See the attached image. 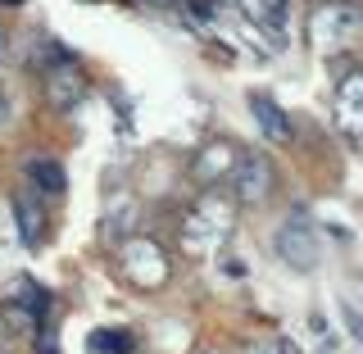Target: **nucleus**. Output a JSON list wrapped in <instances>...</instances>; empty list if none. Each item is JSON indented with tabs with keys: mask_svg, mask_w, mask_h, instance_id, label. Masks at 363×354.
<instances>
[{
	"mask_svg": "<svg viewBox=\"0 0 363 354\" xmlns=\"http://www.w3.org/2000/svg\"><path fill=\"white\" fill-rule=\"evenodd\" d=\"M82 91H86V82H82V73H55L50 77V100L60 109H68V105H77V100H82Z\"/></svg>",
	"mask_w": 363,
	"mask_h": 354,
	"instance_id": "1a4fd4ad",
	"label": "nucleus"
},
{
	"mask_svg": "<svg viewBox=\"0 0 363 354\" xmlns=\"http://www.w3.org/2000/svg\"><path fill=\"white\" fill-rule=\"evenodd\" d=\"M241 354H286V345L277 336H259V341H245Z\"/></svg>",
	"mask_w": 363,
	"mask_h": 354,
	"instance_id": "f8f14e48",
	"label": "nucleus"
},
{
	"mask_svg": "<svg viewBox=\"0 0 363 354\" xmlns=\"http://www.w3.org/2000/svg\"><path fill=\"white\" fill-rule=\"evenodd\" d=\"M250 109L259 114V128H264L272 141H286L291 136V123H286V114H281L277 105H272L268 96H250Z\"/></svg>",
	"mask_w": 363,
	"mask_h": 354,
	"instance_id": "423d86ee",
	"label": "nucleus"
},
{
	"mask_svg": "<svg viewBox=\"0 0 363 354\" xmlns=\"http://www.w3.org/2000/svg\"><path fill=\"white\" fill-rule=\"evenodd\" d=\"M28 182L41 191V196H60V191L68 187L64 168H60V164H50V159H32V164H28Z\"/></svg>",
	"mask_w": 363,
	"mask_h": 354,
	"instance_id": "0eeeda50",
	"label": "nucleus"
},
{
	"mask_svg": "<svg viewBox=\"0 0 363 354\" xmlns=\"http://www.w3.org/2000/svg\"><path fill=\"white\" fill-rule=\"evenodd\" d=\"M227 159H236V155L227 150V145H213V150H209V168H196V173H200L204 182H218V173L227 168Z\"/></svg>",
	"mask_w": 363,
	"mask_h": 354,
	"instance_id": "9d476101",
	"label": "nucleus"
},
{
	"mask_svg": "<svg viewBox=\"0 0 363 354\" xmlns=\"http://www.w3.org/2000/svg\"><path fill=\"white\" fill-rule=\"evenodd\" d=\"M118 336L123 332H96V336H91V350H96V354H123L132 341H118Z\"/></svg>",
	"mask_w": 363,
	"mask_h": 354,
	"instance_id": "9b49d317",
	"label": "nucleus"
},
{
	"mask_svg": "<svg viewBox=\"0 0 363 354\" xmlns=\"http://www.w3.org/2000/svg\"><path fill=\"white\" fill-rule=\"evenodd\" d=\"M128 255H136L141 264H164L159 245H150V241H132V250H128ZM164 277H168V268H155V272H132V282H136V287H159Z\"/></svg>",
	"mask_w": 363,
	"mask_h": 354,
	"instance_id": "6e6552de",
	"label": "nucleus"
},
{
	"mask_svg": "<svg viewBox=\"0 0 363 354\" xmlns=\"http://www.w3.org/2000/svg\"><path fill=\"white\" fill-rule=\"evenodd\" d=\"M41 191H23L18 196V241L23 245H41L45 241V209H41Z\"/></svg>",
	"mask_w": 363,
	"mask_h": 354,
	"instance_id": "39448f33",
	"label": "nucleus"
},
{
	"mask_svg": "<svg viewBox=\"0 0 363 354\" xmlns=\"http://www.w3.org/2000/svg\"><path fill=\"white\" fill-rule=\"evenodd\" d=\"M155 5H168V0H155Z\"/></svg>",
	"mask_w": 363,
	"mask_h": 354,
	"instance_id": "ddd939ff",
	"label": "nucleus"
},
{
	"mask_svg": "<svg viewBox=\"0 0 363 354\" xmlns=\"http://www.w3.org/2000/svg\"><path fill=\"white\" fill-rule=\"evenodd\" d=\"M232 191L241 204H259L272 191V159L259 155V150H245L236 155V168H232Z\"/></svg>",
	"mask_w": 363,
	"mask_h": 354,
	"instance_id": "f257e3e1",
	"label": "nucleus"
},
{
	"mask_svg": "<svg viewBox=\"0 0 363 354\" xmlns=\"http://www.w3.org/2000/svg\"><path fill=\"white\" fill-rule=\"evenodd\" d=\"M359 23L354 9H345V5H332V9H318L313 23H309V37L323 45V50H336L340 41L350 37V28Z\"/></svg>",
	"mask_w": 363,
	"mask_h": 354,
	"instance_id": "7ed1b4c3",
	"label": "nucleus"
},
{
	"mask_svg": "<svg viewBox=\"0 0 363 354\" xmlns=\"http://www.w3.org/2000/svg\"><path fill=\"white\" fill-rule=\"evenodd\" d=\"M277 255L286 259L295 272H313L318 268V241H313V227L291 219L286 227H277Z\"/></svg>",
	"mask_w": 363,
	"mask_h": 354,
	"instance_id": "f03ea898",
	"label": "nucleus"
},
{
	"mask_svg": "<svg viewBox=\"0 0 363 354\" xmlns=\"http://www.w3.org/2000/svg\"><path fill=\"white\" fill-rule=\"evenodd\" d=\"M336 118H340V128H345L350 136H363V68H354V73L340 82V91H336Z\"/></svg>",
	"mask_w": 363,
	"mask_h": 354,
	"instance_id": "20e7f679",
	"label": "nucleus"
}]
</instances>
